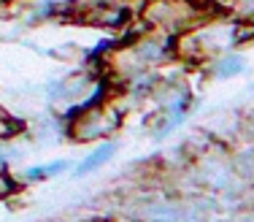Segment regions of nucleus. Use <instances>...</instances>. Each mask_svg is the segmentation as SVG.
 Returning <instances> with one entry per match:
<instances>
[{
	"label": "nucleus",
	"instance_id": "obj_12",
	"mask_svg": "<svg viewBox=\"0 0 254 222\" xmlns=\"http://www.w3.org/2000/svg\"><path fill=\"white\" fill-rule=\"evenodd\" d=\"M14 190H16L14 179H11L5 171H0V201H5L8 195H14Z\"/></svg>",
	"mask_w": 254,
	"mask_h": 222
},
{
	"label": "nucleus",
	"instance_id": "obj_7",
	"mask_svg": "<svg viewBox=\"0 0 254 222\" xmlns=\"http://www.w3.org/2000/svg\"><path fill=\"white\" fill-rule=\"evenodd\" d=\"M244 71H246V57L235 49L211 60V76L214 79H233V76L244 74Z\"/></svg>",
	"mask_w": 254,
	"mask_h": 222
},
{
	"label": "nucleus",
	"instance_id": "obj_5",
	"mask_svg": "<svg viewBox=\"0 0 254 222\" xmlns=\"http://www.w3.org/2000/svg\"><path fill=\"white\" fill-rule=\"evenodd\" d=\"M125 16H127L125 5L106 3V0H95V3H89L87 11H84V22H89V25H106V27L122 25Z\"/></svg>",
	"mask_w": 254,
	"mask_h": 222
},
{
	"label": "nucleus",
	"instance_id": "obj_13",
	"mask_svg": "<svg viewBox=\"0 0 254 222\" xmlns=\"http://www.w3.org/2000/svg\"><path fill=\"white\" fill-rule=\"evenodd\" d=\"M244 201H246V203H249V206L254 209V187H249V193L244 195Z\"/></svg>",
	"mask_w": 254,
	"mask_h": 222
},
{
	"label": "nucleus",
	"instance_id": "obj_1",
	"mask_svg": "<svg viewBox=\"0 0 254 222\" xmlns=\"http://www.w3.org/2000/svg\"><path fill=\"white\" fill-rule=\"evenodd\" d=\"M173 57H176V49H173L171 35L146 33V35H138L130 44L114 49L111 55H108V71L127 84H135L138 79H143L149 71L171 63Z\"/></svg>",
	"mask_w": 254,
	"mask_h": 222
},
{
	"label": "nucleus",
	"instance_id": "obj_14",
	"mask_svg": "<svg viewBox=\"0 0 254 222\" xmlns=\"http://www.w3.org/2000/svg\"><path fill=\"white\" fill-rule=\"evenodd\" d=\"M252 92H254V84H252Z\"/></svg>",
	"mask_w": 254,
	"mask_h": 222
},
{
	"label": "nucleus",
	"instance_id": "obj_11",
	"mask_svg": "<svg viewBox=\"0 0 254 222\" xmlns=\"http://www.w3.org/2000/svg\"><path fill=\"white\" fill-rule=\"evenodd\" d=\"M233 11L246 22H254V0H235L233 3Z\"/></svg>",
	"mask_w": 254,
	"mask_h": 222
},
{
	"label": "nucleus",
	"instance_id": "obj_3",
	"mask_svg": "<svg viewBox=\"0 0 254 222\" xmlns=\"http://www.w3.org/2000/svg\"><path fill=\"white\" fill-rule=\"evenodd\" d=\"M203 8L190 0H146V8H143V19L154 33L162 35H179L187 30L200 25Z\"/></svg>",
	"mask_w": 254,
	"mask_h": 222
},
{
	"label": "nucleus",
	"instance_id": "obj_9",
	"mask_svg": "<svg viewBox=\"0 0 254 222\" xmlns=\"http://www.w3.org/2000/svg\"><path fill=\"white\" fill-rule=\"evenodd\" d=\"M70 168L68 160H54V163H46V165H33L25 171V182L35 184V182H49V179L60 176V173H65Z\"/></svg>",
	"mask_w": 254,
	"mask_h": 222
},
{
	"label": "nucleus",
	"instance_id": "obj_10",
	"mask_svg": "<svg viewBox=\"0 0 254 222\" xmlns=\"http://www.w3.org/2000/svg\"><path fill=\"white\" fill-rule=\"evenodd\" d=\"M16 133H19V122H14L8 114L0 109V144H5L8 139H14Z\"/></svg>",
	"mask_w": 254,
	"mask_h": 222
},
{
	"label": "nucleus",
	"instance_id": "obj_6",
	"mask_svg": "<svg viewBox=\"0 0 254 222\" xmlns=\"http://www.w3.org/2000/svg\"><path fill=\"white\" fill-rule=\"evenodd\" d=\"M89 89V76L78 74V76H68L60 84L52 87V100L54 103H70V100H78L84 92Z\"/></svg>",
	"mask_w": 254,
	"mask_h": 222
},
{
	"label": "nucleus",
	"instance_id": "obj_4",
	"mask_svg": "<svg viewBox=\"0 0 254 222\" xmlns=\"http://www.w3.org/2000/svg\"><path fill=\"white\" fill-rule=\"evenodd\" d=\"M117 152H119V144L114 141V139H111V141H100L98 147H95L92 152L87 154V157L76 163L73 173H76L78 179H81V176H92V173H98L100 168H106L108 163H111Z\"/></svg>",
	"mask_w": 254,
	"mask_h": 222
},
{
	"label": "nucleus",
	"instance_id": "obj_2",
	"mask_svg": "<svg viewBox=\"0 0 254 222\" xmlns=\"http://www.w3.org/2000/svg\"><path fill=\"white\" fill-rule=\"evenodd\" d=\"M119 128H122V109L117 106V100H98L68 119V139L76 144L111 141Z\"/></svg>",
	"mask_w": 254,
	"mask_h": 222
},
{
	"label": "nucleus",
	"instance_id": "obj_8",
	"mask_svg": "<svg viewBox=\"0 0 254 222\" xmlns=\"http://www.w3.org/2000/svg\"><path fill=\"white\" fill-rule=\"evenodd\" d=\"M230 163H233L235 176H238L241 182H246V184H252V187H254V147L238 149V152L230 157Z\"/></svg>",
	"mask_w": 254,
	"mask_h": 222
}]
</instances>
